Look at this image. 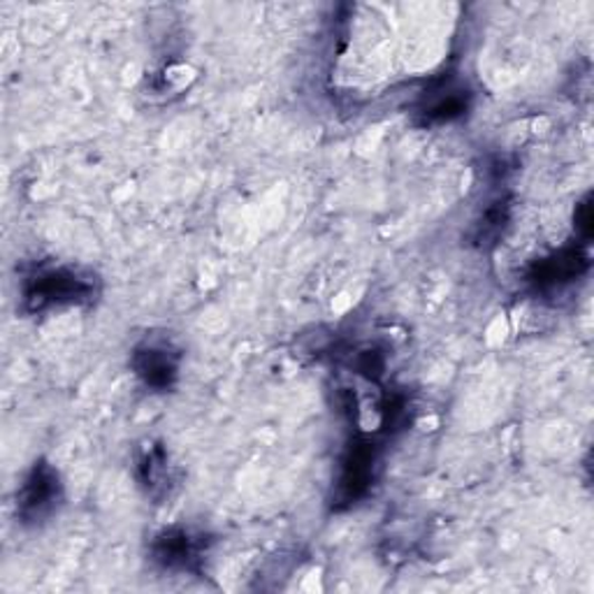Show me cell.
I'll return each mask as SVG.
<instances>
[{
	"instance_id": "2",
	"label": "cell",
	"mask_w": 594,
	"mask_h": 594,
	"mask_svg": "<svg viewBox=\"0 0 594 594\" xmlns=\"http://www.w3.org/2000/svg\"><path fill=\"white\" fill-rule=\"evenodd\" d=\"M59 502H61L59 471L47 462L36 465L17 493V512L21 520L42 523L56 512Z\"/></svg>"
},
{
	"instance_id": "4",
	"label": "cell",
	"mask_w": 594,
	"mask_h": 594,
	"mask_svg": "<svg viewBox=\"0 0 594 594\" xmlns=\"http://www.w3.org/2000/svg\"><path fill=\"white\" fill-rule=\"evenodd\" d=\"M135 374L154 390H167L179 374V356L169 344H145L133 356Z\"/></svg>"
},
{
	"instance_id": "3",
	"label": "cell",
	"mask_w": 594,
	"mask_h": 594,
	"mask_svg": "<svg viewBox=\"0 0 594 594\" xmlns=\"http://www.w3.org/2000/svg\"><path fill=\"white\" fill-rule=\"evenodd\" d=\"M203 539L205 536L193 534L191 529L173 527V529H165L156 536L152 553L163 569L193 572V569H197V564H201L203 553H205Z\"/></svg>"
},
{
	"instance_id": "5",
	"label": "cell",
	"mask_w": 594,
	"mask_h": 594,
	"mask_svg": "<svg viewBox=\"0 0 594 594\" xmlns=\"http://www.w3.org/2000/svg\"><path fill=\"white\" fill-rule=\"evenodd\" d=\"M137 476L152 497L167 495L169 486H173V467L167 462V452L160 446L147 444L137 460Z\"/></svg>"
},
{
	"instance_id": "1",
	"label": "cell",
	"mask_w": 594,
	"mask_h": 594,
	"mask_svg": "<svg viewBox=\"0 0 594 594\" xmlns=\"http://www.w3.org/2000/svg\"><path fill=\"white\" fill-rule=\"evenodd\" d=\"M96 295L94 276L81 274L75 267L42 270L26 281L23 298L33 311H42L59 304L89 302Z\"/></svg>"
},
{
	"instance_id": "6",
	"label": "cell",
	"mask_w": 594,
	"mask_h": 594,
	"mask_svg": "<svg viewBox=\"0 0 594 594\" xmlns=\"http://www.w3.org/2000/svg\"><path fill=\"white\" fill-rule=\"evenodd\" d=\"M372 462H374V450L370 448V444L356 446L351 450L349 460L342 467V476H339V488H342L347 502H353L364 493L367 484L372 480Z\"/></svg>"
},
{
	"instance_id": "7",
	"label": "cell",
	"mask_w": 594,
	"mask_h": 594,
	"mask_svg": "<svg viewBox=\"0 0 594 594\" xmlns=\"http://www.w3.org/2000/svg\"><path fill=\"white\" fill-rule=\"evenodd\" d=\"M583 267H585V259L576 249L564 251L559 253V256L548 259L536 267V272L532 274V281H536V286H544V289L562 286V284H567V281L576 279L583 272Z\"/></svg>"
},
{
	"instance_id": "8",
	"label": "cell",
	"mask_w": 594,
	"mask_h": 594,
	"mask_svg": "<svg viewBox=\"0 0 594 594\" xmlns=\"http://www.w3.org/2000/svg\"><path fill=\"white\" fill-rule=\"evenodd\" d=\"M467 91L458 87H446L437 91V96H430L428 107H426V117L432 121H450L460 117L467 109Z\"/></svg>"
}]
</instances>
